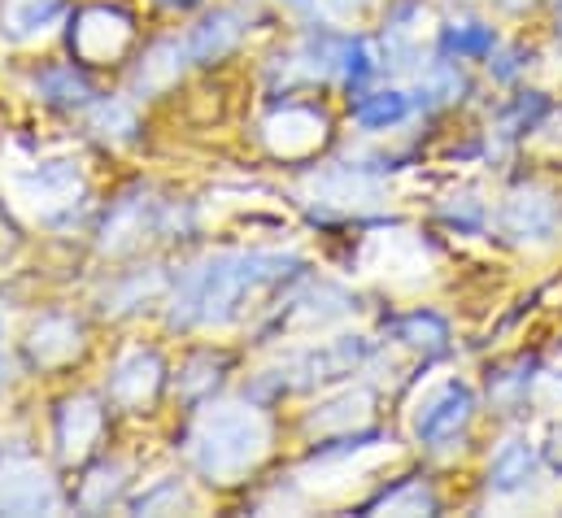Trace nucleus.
<instances>
[{
    "label": "nucleus",
    "mask_w": 562,
    "mask_h": 518,
    "mask_svg": "<svg viewBox=\"0 0 562 518\" xmlns=\"http://www.w3.org/2000/svg\"><path fill=\"white\" fill-rule=\"evenodd\" d=\"M301 266L292 254H218V258L201 261L183 288L175 292V309H170V327H223L232 323L245 301L271 283L288 279Z\"/></svg>",
    "instance_id": "obj_1"
},
{
    "label": "nucleus",
    "mask_w": 562,
    "mask_h": 518,
    "mask_svg": "<svg viewBox=\"0 0 562 518\" xmlns=\"http://www.w3.org/2000/svg\"><path fill=\"white\" fill-rule=\"evenodd\" d=\"M271 453V418L254 405H210L188 431V458L210 484H240Z\"/></svg>",
    "instance_id": "obj_2"
},
{
    "label": "nucleus",
    "mask_w": 562,
    "mask_h": 518,
    "mask_svg": "<svg viewBox=\"0 0 562 518\" xmlns=\"http://www.w3.org/2000/svg\"><path fill=\"white\" fill-rule=\"evenodd\" d=\"M136 40V22L132 13H123L119 4H88L75 13L70 22V48L79 61L88 66H105L119 61Z\"/></svg>",
    "instance_id": "obj_3"
},
{
    "label": "nucleus",
    "mask_w": 562,
    "mask_h": 518,
    "mask_svg": "<svg viewBox=\"0 0 562 518\" xmlns=\"http://www.w3.org/2000/svg\"><path fill=\"white\" fill-rule=\"evenodd\" d=\"M61 510L57 480L26 453L0 458V515H53Z\"/></svg>",
    "instance_id": "obj_4"
},
{
    "label": "nucleus",
    "mask_w": 562,
    "mask_h": 518,
    "mask_svg": "<svg viewBox=\"0 0 562 518\" xmlns=\"http://www.w3.org/2000/svg\"><path fill=\"white\" fill-rule=\"evenodd\" d=\"M79 196H83V166H79V157L31 161V170L18 183V201H31L40 210V218H57V214L75 210Z\"/></svg>",
    "instance_id": "obj_5"
},
{
    "label": "nucleus",
    "mask_w": 562,
    "mask_h": 518,
    "mask_svg": "<svg viewBox=\"0 0 562 518\" xmlns=\"http://www.w3.org/2000/svg\"><path fill=\"white\" fill-rule=\"evenodd\" d=\"M471 418H475V392L467 388L462 380H449V384H440L419 405L415 436H419V444H427V449H445V444H453L467 431Z\"/></svg>",
    "instance_id": "obj_6"
},
{
    "label": "nucleus",
    "mask_w": 562,
    "mask_h": 518,
    "mask_svg": "<svg viewBox=\"0 0 562 518\" xmlns=\"http://www.w3.org/2000/svg\"><path fill=\"white\" fill-rule=\"evenodd\" d=\"M327 114L323 110H314V105H283L276 110L267 123H262V139H267V148L276 153V157H310L323 139H327Z\"/></svg>",
    "instance_id": "obj_7"
},
{
    "label": "nucleus",
    "mask_w": 562,
    "mask_h": 518,
    "mask_svg": "<svg viewBox=\"0 0 562 518\" xmlns=\"http://www.w3.org/2000/svg\"><path fill=\"white\" fill-rule=\"evenodd\" d=\"M53 436H57L61 462H70V466L88 462V453L105 436V409H101V401L97 396H70V401H61L57 423H53Z\"/></svg>",
    "instance_id": "obj_8"
},
{
    "label": "nucleus",
    "mask_w": 562,
    "mask_h": 518,
    "mask_svg": "<svg viewBox=\"0 0 562 518\" xmlns=\"http://www.w3.org/2000/svg\"><path fill=\"white\" fill-rule=\"evenodd\" d=\"M166 384V367L153 349H127L110 371V401L119 409H144Z\"/></svg>",
    "instance_id": "obj_9"
},
{
    "label": "nucleus",
    "mask_w": 562,
    "mask_h": 518,
    "mask_svg": "<svg viewBox=\"0 0 562 518\" xmlns=\"http://www.w3.org/2000/svg\"><path fill=\"white\" fill-rule=\"evenodd\" d=\"M502 227L515 240H554L559 232V201L546 188H519L506 205H502Z\"/></svg>",
    "instance_id": "obj_10"
},
{
    "label": "nucleus",
    "mask_w": 562,
    "mask_h": 518,
    "mask_svg": "<svg viewBox=\"0 0 562 518\" xmlns=\"http://www.w3.org/2000/svg\"><path fill=\"white\" fill-rule=\"evenodd\" d=\"M26 353L44 371L75 362L83 353V323L70 318V314H44V318H35L31 323V336H26Z\"/></svg>",
    "instance_id": "obj_11"
},
{
    "label": "nucleus",
    "mask_w": 562,
    "mask_h": 518,
    "mask_svg": "<svg viewBox=\"0 0 562 518\" xmlns=\"http://www.w3.org/2000/svg\"><path fill=\"white\" fill-rule=\"evenodd\" d=\"M245 40V13L240 9H214V13H205L192 31H188V57L196 61V66H214V61H223L236 44Z\"/></svg>",
    "instance_id": "obj_12"
},
{
    "label": "nucleus",
    "mask_w": 562,
    "mask_h": 518,
    "mask_svg": "<svg viewBox=\"0 0 562 518\" xmlns=\"http://www.w3.org/2000/svg\"><path fill=\"white\" fill-rule=\"evenodd\" d=\"M188 61H192V57H188V44H179V40H157V44L144 53L140 66H136V79H132L136 97L148 101V97L170 92V88L183 79Z\"/></svg>",
    "instance_id": "obj_13"
},
{
    "label": "nucleus",
    "mask_w": 562,
    "mask_h": 518,
    "mask_svg": "<svg viewBox=\"0 0 562 518\" xmlns=\"http://www.w3.org/2000/svg\"><path fill=\"white\" fill-rule=\"evenodd\" d=\"M66 13V0H0V35L13 44H31L48 35Z\"/></svg>",
    "instance_id": "obj_14"
},
{
    "label": "nucleus",
    "mask_w": 562,
    "mask_h": 518,
    "mask_svg": "<svg viewBox=\"0 0 562 518\" xmlns=\"http://www.w3.org/2000/svg\"><path fill=\"white\" fill-rule=\"evenodd\" d=\"M532 471H537V449H532V440L515 436V440H506L493 453V462H488V488L502 493V497L506 493H519V488H528Z\"/></svg>",
    "instance_id": "obj_15"
},
{
    "label": "nucleus",
    "mask_w": 562,
    "mask_h": 518,
    "mask_svg": "<svg viewBox=\"0 0 562 518\" xmlns=\"http://www.w3.org/2000/svg\"><path fill=\"white\" fill-rule=\"evenodd\" d=\"M35 92H40L48 105H57V110H88L92 97H97L92 83H88V75L75 70V66H66V61L44 66V70L35 75Z\"/></svg>",
    "instance_id": "obj_16"
},
{
    "label": "nucleus",
    "mask_w": 562,
    "mask_h": 518,
    "mask_svg": "<svg viewBox=\"0 0 562 518\" xmlns=\"http://www.w3.org/2000/svg\"><path fill=\"white\" fill-rule=\"evenodd\" d=\"M371 405H375V396L367 388H349L340 392V396H331L327 405H318L310 418H305V427L310 431H353V427H367L371 423Z\"/></svg>",
    "instance_id": "obj_17"
},
{
    "label": "nucleus",
    "mask_w": 562,
    "mask_h": 518,
    "mask_svg": "<svg viewBox=\"0 0 562 518\" xmlns=\"http://www.w3.org/2000/svg\"><path fill=\"white\" fill-rule=\"evenodd\" d=\"M406 349H415L423 358H436L449 349V323L431 309H415V314H402L393 327H389Z\"/></svg>",
    "instance_id": "obj_18"
},
{
    "label": "nucleus",
    "mask_w": 562,
    "mask_h": 518,
    "mask_svg": "<svg viewBox=\"0 0 562 518\" xmlns=\"http://www.w3.org/2000/svg\"><path fill=\"white\" fill-rule=\"evenodd\" d=\"M411 119V97L397 92V88H380V92H367L358 105H353V123L362 131H384L397 127Z\"/></svg>",
    "instance_id": "obj_19"
},
{
    "label": "nucleus",
    "mask_w": 562,
    "mask_h": 518,
    "mask_svg": "<svg viewBox=\"0 0 562 518\" xmlns=\"http://www.w3.org/2000/svg\"><path fill=\"white\" fill-rule=\"evenodd\" d=\"M440 48L449 57H488L497 48V31L484 22H453L440 31Z\"/></svg>",
    "instance_id": "obj_20"
},
{
    "label": "nucleus",
    "mask_w": 562,
    "mask_h": 518,
    "mask_svg": "<svg viewBox=\"0 0 562 518\" xmlns=\"http://www.w3.org/2000/svg\"><path fill=\"white\" fill-rule=\"evenodd\" d=\"M92 131L105 144H127V139H136L140 123L127 101H92Z\"/></svg>",
    "instance_id": "obj_21"
},
{
    "label": "nucleus",
    "mask_w": 562,
    "mask_h": 518,
    "mask_svg": "<svg viewBox=\"0 0 562 518\" xmlns=\"http://www.w3.org/2000/svg\"><path fill=\"white\" fill-rule=\"evenodd\" d=\"M188 506H192V493H188V484L175 480V475L157 480L153 488H144L140 497L132 502L136 515H179V510H188Z\"/></svg>",
    "instance_id": "obj_22"
},
{
    "label": "nucleus",
    "mask_w": 562,
    "mask_h": 518,
    "mask_svg": "<svg viewBox=\"0 0 562 518\" xmlns=\"http://www.w3.org/2000/svg\"><path fill=\"white\" fill-rule=\"evenodd\" d=\"M123 484H127V466H123V462H105V466L92 471V480L83 484L79 502H83L88 510H105V506L123 493Z\"/></svg>",
    "instance_id": "obj_23"
},
{
    "label": "nucleus",
    "mask_w": 562,
    "mask_h": 518,
    "mask_svg": "<svg viewBox=\"0 0 562 518\" xmlns=\"http://www.w3.org/2000/svg\"><path fill=\"white\" fill-rule=\"evenodd\" d=\"M462 70L453 66V61H436L427 75H423L419 83V101L427 97V105H449V101H458L462 97Z\"/></svg>",
    "instance_id": "obj_24"
},
{
    "label": "nucleus",
    "mask_w": 562,
    "mask_h": 518,
    "mask_svg": "<svg viewBox=\"0 0 562 518\" xmlns=\"http://www.w3.org/2000/svg\"><path fill=\"white\" fill-rule=\"evenodd\" d=\"M375 510H393V515H436V497H431V488H423L419 480H406V484H397L393 493H384V497L375 502Z\"/></svg>",
    "instance_id": "obj_25"
},
{
    "label": "nucleus",
    "mask_w": 562,
    "mask_h": 518,
    "mask_svg": "<svg viewBox=\"0 0 562 518\" xmlns=\"http://www.w3.org/2000/svg\"><path fill=\"white\" fill-rule=\"evenodd\" d=\"M375 70H380V61H375L371 44L349 35V48H345V61H340V79L349 83V92H362V88H367V79H371Z\"/></svg>",
    "instance_id": "obj_26"
},
{
    "label": "nucleus",
    "mask_w": 562,
    "mask_h": 518,
    "mask_svg": "<svg viewBox=\"0 0 562 518\" xmlns=\"http://www.w3.org/2000/svg\"><path fill=\"white\" fill-rule=\"evenodd\" d=\"M218 371H223V358H218V362H214V358H192V362L183 367V375H179V392H183V396L210 392L218 384Z\"/></svg>",
    "instance_id": "obj_27"
},
{
    "label": "nucleus",
    "mask_w": 562,
    "mask_h": 518,
    "mask_svg": "<svg viewBox=\"0 0 562 518\" xmlns=\"http://www.w3.org/2000/svg\"><path fill=\"white\" fill-rule=\"evenodd\" d=\"M528 367H532V362H519L515 371H502V375H493V380H488V392H493L502 405H515V401L524 396V388L532 384V375L524 380V371H528Z\"/></svg>",
    "instance_id": "obj_28"
},
{
    "label": "nucleus",
    "mask_w": 562,
    "mask_h": 518,
    "mask_svg": "<svg viewBox=\"0 0 562 518\" xmlns=\"http://www.w3.org/2000/svg\"><path fill=\"white\" fill-rule=\"evenodd\" d=\"M445 218L458 227H480L484 223V205L475 196H467V205H445Z\"/></svg>",
    "instance_id": "obj_29"
},
{
    "label": "nucleus",
    "mask_w": 562,
    "mask_h": 518,
    "mask_svg": "<svg viewBox=\"0 0 562 518\" xmlns=\"http://www.w3.org/2000/svg\"><path fill=\"white\" fill-rule=\"evenodd\" d=\"M546 462H550L554 471H562V423H554V427H550V440H546Z\"/></svg>",
    "instance_id": "obj_30"
},
{
    "label": "nucleus",
    "mask_w": 562,
    "mask_h": 518,
    "mask_svg": "<svg viewBox=\"0 0 562 518\" xmlns=\"http://www.w3.org/2000/svg\"><path fill=\"white\" fill-rule=\"evenodd\" d=\"M327 4H331V9H340V13H353V9H362L367 0H327Z\"/></svg>",
    "instance_id": "obj_31"
},
{
    "label": "nucleus",
    "mask_w": 562,
    "mask_h": 518,
    "mask_svg": "<svg viewBox=\"0 0 562 518\" xmlns=\"http://www.w3.org/2000/svg\"><path fill=\"white\" fill-rule=\"evenodd\" d=\"M288 9H296V13H310V9H318V0H283Z\"/></svg>",
    "instance_id": "obj_32"
},
{
    "label": "nucleus",
    "mask_w": 562,
    "mask_h": 518,
    "mask_svg": "<svg viewBox=\"0 0 562 518\" xmlns=\"http://www.w3.org/2000/svg\"><path fill=\"white\" fill-rule=\"evenodd\" d=\"M157 4H166V9H192V4H201V0H157Z\"/></svg>",
    "instance_id": "obj_33"
},
{
    "label": "nucleus",
    "mask_w": 562,
    "mask_h": 518,
    "mask_svg": "<svg viewBox=\"0 0 562 518\" xmlns=\"http://www.w3.org/2000/svg\"><path fill=\"white\" fill-rule=\"evenodd\" d=\"M502 9H524V4H532V0H497Z\"/></svg>",
    "instance_id": "obj_34"
},
{
    "label": "nucleus",
    "mask_w": 562,
    "mask_h": 518,
    "mask_svg": "<svg viewBox=\"0 0 562 518\" xmlns=\"http://www.w3.org/2000/svg\"><path fill=\"white\" fill-rule=\"evenodd\" d=\"M4 384H9V362L0 358V388H4Z\"/></svg>",
    "instance_id": "obj_35"
},
{
    "label": "nucleus",
    "mask_w": 562,
    "mask_h": 518,
    "mask_svg": "<svg viewBox=\"0 0 562 518\" xmlns=\"http://www.w3.org/2000/svg\"><path fill=\"white\" fill-rule=\"evenodd\" d=\"M559 31H562V4H559Z\"/></svg>",
    "instance_id": "obj_36"
},
{
    "label": "nucleus",
    "mask_w": 562,
    "mask_h": 518,
    "mask_svg": "<svg viewBox=\"0 0 562 518\" xmlns=\"http://www.w3.org/2000/svg\"><path fill=\"white\" fill-rule=\"evenodd\" d=\"M0 336H4V318H0Z\"/></svg>",
    "instance_id": "obj_37"
}]
</instances>
